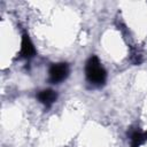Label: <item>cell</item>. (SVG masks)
<instances>
[{"mask_svg":"<svg viewBox=\"0 0 147 147\" xmlns=\"http://www.w3.org/2000/svg\"><path fill=\"white\" fill-rule=\"evenodd\" d=\"M85 75L87 80L95 86H102L107 78V72L95 55L87 60L85 64Z\"/></svg>","mask_w":147,"mask_h":147,"instance_id":"obj_1","label":"cell"},{"mask_svg":"<svg viewBox=\"0 0 147 147\" xmlns=\"http://www.w3.org/2000/svg\"><path fill=\"white\" fill-rule=\"evenodd\" d=\"M37 99L39 100V102H41L46 108H49L57 99V93L51 88L47 90H42L40 92H38L37 94Z\"/></svg>","mask_w":147,"mask_h":147,"instance_id":"obj_4","label":"cell"},{"mask_svg":"<svg viewBox=\"0 0 147 147\" xmlns=\"http://www.w3.org/2000/svg\"><path fill=\"white\" fill-rule=\"evenodd\" d=\"M36 55V48L29 37V34L24 33L22 36V42H21V51L20 56L23 59H31Z\"/></svg>","mask_w":147,"mask_h":147,"instance_id":"obj_3","label":"cell"},{"mask_svg":"<svg viewBox=\"0 0 147 147\" xmlns=\"http://www.w3.org/2000/svg\"><path fill=\"white\" fill-rule=\"evenodd\" d=\"M131 140H132V147H139L141 144H144L147 140V132L134 131L131 134Z\"/></svg>","mask_w":147,"mask_h":147,"instance_id":"obj_5","label":"cell"},{"mask_svg":"<svg viewBox=\"0 0 147 147\" xmlns=\"http://www.w3.org/2000/svg\"><path fill=\"white\" fill-rule=\"evenodd\" d=\"M48 74H49V80L52 83H54V84L61 83L69 75V65L64 62L52 64V67L49 68Z\"/></svg>","mask_w":147,"mask_h":147,"instance_id":"obj_2","label":"cell"}]
</instances>
